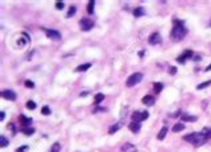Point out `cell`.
Segmentation results:
<instances>
[{"instance_id": "1", "label": "cell", "mask_w": 211, "mask_h": 152, "mask_svg": "<svg viewBox=\"0 0 211 152\" xmlns=\"http://www.w3.org/2000/svg\"><path fill=\"white\" fill-rule=\"evenodd\" d=\"M187 35V28L183 25V21L180 20H174V28L171 31L170 36L174 41H180L186 37Z\"/></svg>"}, {"instance_id": "2", "label": "cell", "mask_w": 211, "mask_h": 152, "mask_svg": "<svg viewBox=\"0 0 211 152\" xmlns=\"http://www.w3.org/2000/svg\"><path fill=\"white\" fill-rule=\"evenodd\" d=\"M183 140L188 141V143H192L195 147L202 145V144H204L206 141H207L203 132H192V133H190V135L183 136Z\"/></svg>"}, {"instance_id": "3", "label": "cell", "mask_w": 211, "mask_h": 152, "mask_svg": "<svg viewBox=\"0 0 211 152\" xmlns=\"http://www.w3.org/2000/svg\"><path fill=\"white\" fill-rule=\"evenodd\" d=\"M142 79H143V75H142L140 72H135V73H132V75H131V76L127 79V81H126V85H127V87H134V85H136L138 83H140Z\"/></svg>"}, {"instance_id": "4", "label": "cell", "mask_w": 211, "mask_h": 152, "mask_svg": "<svg viewBox=\"0 0 211 152\" xmlns=\"http://www.w3.org/2000/svg\"><path fill=\"white\" fill-rule=\"evenodd\" d=\"M147 117H148V112H147V111H144V112L135 111L132 115H131V119H132V121H136V123L143 121V120L147 119Z\"/></svg>"}, {"instance_id": "5", "label": "cell", "mask_w": 211, "mask_h": 152, "mask_svg": "<svg viewBox=\"0 0 211 152\" xmlns=\"http://www.w3.org/2000/svg\"><path fill=\"white\" fill-rule=\"evenodd\" d=\"M79 25H80V29H82V31H90L93 27V21L88 17H84L79 21Z\"/></svg>"}, {"instance_id": "6", "label": "cell", "mask_w": 211, "mask_h": 152, "mask_svg": "<svg viewBox=\"0 0 211 152\" xmlns=\"http://www.w3.org/2000/svg\"><path fill=\"white\" fill-rule=\"evenodd\" d=\"M160 43H162V37H160V35L158 32H154V33H151L148 36V44L156 45V44H160Z\"/></svg>"}, {"instance_id": "7", "label": "cell", "mask_w": 211, "mask_h": 152, "mask_svg": "<svg viewBox=\"0 0 211 152\" xmlns=\"http://www.w3.org/2000/svg\"><path fill=\"white\" fill-rule=\"evenodd\" d=\"M43 31L45 32L47 37H50V39H52V40H60L61 39V35L59 33L58 31H53V29H47V28H43Z\"/></svg>"}, {"instance_id": "8", "label": "cell", "mask_w": 211, "mask_h": 152, "mask_svg": "<svg viewBox=\"0 0 211 152\" xmlns=\"http://www.w3.org/2000/svg\"><path fill=\"white\" fill-rule=\"evenodd\" d=\"M1 96L4 99H7V100H9V101H15L16 100V93L13 92L12 89H4L1 92Z\"/></svg>"}, {"instance_id": "9", "label": "cell", "mask_w": 211, "mask_h": 152, "mask_svg": "<svg viewBox=\"0 0 211 152\" xmlns=\"http://www.w3.org/2000/svg\"><path fill=\"white\" fill-rule=\"evenodd\" d=\"M192 56V51H190V49H186L184 51L183 53H182L180 56H178V57H176V60L179 61V63H182L183 64L184 61H186V59H190Z\"/></svg>"}, {"instance_id": "10", "label": "cell", "mask_w": 211, "mask_h": 152, "mask_svg": "<svg viewBox=\"0 0 211 152\" xmlns=\"http://www.w3.org/2000/svg\"><path fill=\"white\" fill-rule=\"evenodd\" d=\"M142 103L146 104V105H154L155 97L151 95H146V96H143V99H142Z\"/></svg>"}, {"instance_id": "11", "label": "cell", "mask_w": 211, "mask_h": 152, "mask_svg": "<svg viewBox=\"0 0 211 152\" xmlns=\"http://www.w3.org/2000/svg\"><path fill=\"white\" fill-rule=\"evenodd\" d=\"M128 128H130V131H131V132L136 133V132H139V131H140V123L132 121V123H130V125H128Z\"/></svg>"}, {"instance_id": "12", "label": "cell", "mask_w": 211, "mask_h": 152, "mask_svg": "<svg viewBox=\"0 0 211 152\" xmlns=\"http://www.w3.org/2000/svg\"><path fill=\"white\" fill-rule=\"evenodd\" d=\"M31 120H32V119H29V117H26L24 115H20V116H19V123H20L21 125H28L29 123H31Z\"/></svg>"}, {"instance_id": "13", "label": "cell", "mask_w": 211, "mask_h": 152, "mask_svg": "<svg viewBox=\"0 0 211 152\" xmlns=\"http://www.w3.org/2000/svg\"><path fill=\"white\" fill-rule=\"evenodd\" d=\"M167 132H168V128L163 127L162 129L159 131V133H158V139H159V140H163V139L166 137V135H167Z\"/></svg>"}, {"instance_id": "14", "label": "cell", "mask_w": 211, "mask_h": 152, "mask_svg": "<svg viewBox=\"0 0 211 152\" xmlns=\"http://www.w3.org/2000/svg\"><path fill=\"white\" fill-rule=\"evenodd\" d=\"M90 67H91V64H90V63L80 64L79 67H76V69H75V71H76V72H84V71H87V69L90 68Z\"/></svg>"}, {"instance_id": "15", "label": "cell", "mask_w": 211, "mask_h": 152, "mask_svg": "<svg viewBox=\"0 0 211 152\" xmlns=\"http://www.w3.org/2000/svg\"><path fill=\"white\" fill-rule=\"evenodd\" d=\"M182 120H183V121L194 123V121H196V116H191V115H183V116H182Z\"/></svg>"}, {"instance_id": "16", "label": "cell", "mask_w": 211, "mask_h": 152, "mask_svg": "<svg viewBox=\"0 0 211 152\" xmlns=\"http://www.w3.org/2000/svg\"><path fill=\"white\" fill-rule=\"evenodd\" d=\"M143 15H144V9L142 7H138L134 9V16H135V17H140V16H143Z\"/></svg>"}, {"instance_id": "17", "label": "cell", "mask_w": 211, "mask_h": 152, "mask_svg": "<svg viewBox=\"0 0 211 152\" xmlns=\"http://www.w3.org/2000/svg\"><path fill=\"white\" fill-rule=\"evenodd\" d=\"M183 129H184L183 123H176V124L172 127V132H179V131H183Z\"/></svg>"}, {"instance_id": "18", "label": "cell", "mask_w": 211, "mask_h": 152, "mask_svg": "<svg viewBox=\"0 0 211 152\" xmlns=\"http://www.w3.org/2000/svg\"><path fill=\"white\" fill-rule=\"evenodd\" d=\"M103 100H104V95H103V93H96V95H95V99H93V103H95V104H99V103H101Z\"/></svg>"}, {"instance_id": "19", "label": "cell", "mask_w": 211, "mask_h": 152, "mask_svg": "<svg viewBox=\"0 0 211 152\" xmlns=\"http://www.w3.org/2000/svg\"><path fill=\"white\" fill-rule=\"evenodd\" d=\"M163 89V84L162 83H155L154 84V92L156 93H160V91Z\"/></svg>"}, {"instance_id": "20", "label": "cell", "mask_w": 211, "mask_h": 152, "mask_svg": "<svg viewBox=\"0 0 211 152\" xmlns=\"http://www.w3.org/2000/svg\"><path fill=\"white\" fill-rule=\"evenodd\" d=\"M93 5H95V1H93V0L88 1V4H87V12L88 13H92L93 12Z\"/></svg>"}, {"instance_id": "21", "label": "cell", "mask_w": 211, "mask_h": 152, "mask_svg": "<svg viewBox=\"0 0 211 152\" xmlns=\"http://www.w3.org/2000/svg\"><path fill=\"white\" fill-rule=\"evenodd\" d=\"M50 152H60V144H59V143H53L52 147H51V151Z\"/></svg>"}, {"instance_id": "22", "label": "cell", "mask_w": 211, "mask_h": 152, "mask_svg": "<svg viewBox=\"0 0 211 152\" xmlns=\"http://www.w3.org/2000/svg\"><path fill=\"white\" fill-rule=\"evenodd\" d=\"M211 84V80H208V81H204V83H202V84H198L196 85V89H203V88H206V87H208V85Z\"/></svg>"}, {"instance_id": "23", "label": "cell", "mask_w": 211, "mask_h": 152, "mask_svg": "<svg viewBox=\"0 0 211 152\" xmlns=\"http://www.w3.org/2000/svg\"><path fill=\"white\" fill-rule=\"evenodd\" d=\"M202 132L204 133V137H206V140H208V139H211V129H208V128H204V129H203Z\"/></svg>"}, {"instance_id": "24", "label": "cell", "mask_w": 211, "mask_h": 152, "mask_svg": "<svg viewBox=\"0 0 211 152\" xmlns=\"http://www.w3.org/2000/svg\"><path fill=\"white\" fill-rule=\"evenodd\" d=\"M75 12H76V7H74V5H72V7L68 9V13H67V17H72V16L75 15Z\"/></svg>"}, {"instance_id": "25", "label": "cell", "mask_w": 211, "mask_h": 152, "mask_svg": "<svg viewBox=\"0 0 211 152\" xmlns=\"http://www.w3.org/2000/svg\"><path fill=\"white\" fill-rule=\"evenodd\" d=\"M26 107H27V108H29V109H35V108H36V104H35L32 100H28V101H27V104H26Z\"/></svg>"}, {"instance_id": "26", "label": "cell", "mask_w": 211, "mask_h": 152, "mask_svg": "<svg viewBox=\"0 0 211 152\" xmlns=\"http://www.w3.org/2000/svg\"><path fill=\"white\" fill-rule=\"evenodd\" d=\"M118 129H119V124H115V125H112V127L110 128L108 133H111V135H112V133H115V132H116Z\"/></svg>"}, {"instance_id": "27", "label": "cell", "mask_w": 211, "mask_h": 152, "mask_svg": "<svg viewBox=\"0 0 211 152\" xmlns=\"http://www.w3.org/2000/svg\"><path fill=\"white\" fill-rule=\"evenodd\" d=\"M42 113H43V115H51V109L48 108L47 105H44V107L42 108Z\"/></svg>"}, {"instance_id": "28", "label": "cell", "mask_w": 211, "mask_h": 152, "mask_svg": "<svg viewBox=\"0 0 211 152\" xmlns=\"http://www.w3.org/2000/svg\"><path fill=\"white\" fill-rule=\"evenodd\" d=\"M23 132H24V135H28V136H31V135H34L35 129H32V128H27V129H23Z\"/></svg>"}, {"instance_id": "29", "label": "cell", "mask_w": 211, "mask_h": 152, "mask_svg": "<svg viewBox=\"0 0 211 152\" xmlns=\"http://www.w3.org/2000/svg\"><path fill=\"white\" fill-rule=\"evenodd\" d=\"M0 141H1V143H0V145H1V147H5V145H8V144H9V143H8V140L4 137V136H1V137H0Z\"/></svg>"}, {"instance_id": "30", "label": "cell", "mask_w": 211, "mask_h": 152, "mask_svg": "<svg viewBox=\"0 0 211 152\" xmlns=\"http://www.w3.org/2000/svg\"><path fill=\"white\" fill-rule=\"evenodd\" d=\"M55 7H56V9H63V8H64V3L63 1H56L55 3Z\"/></svg>"}, {"instance_id": "31", "label": "cell", "mask_w": 211, "mask_h": 152, "mask_svg": "<svg viewBox=\"0 0 211 152\" xmlns=\"http://www.w3.org/2000/svg\"><path fill=\"white\" fill-rule=\"evenodd\" d=\"M24 85L26 87H29V88H34L35 87V84L31 81V80H26V83H24Z\"/></svg>"}, {"instance_id": "32", "label": "cell", "mask_w": 211, "mask_h": 152, "mask_svg": "<svg viewBox=\"0 0 211 152\" xmlns=\"http://www.w3.org/2000/svg\"><path fill=\"white\" fill-rule=\"evenodd\" d=\"M27 149H28V147L23 145V147H19V148L16 149V152H24V151H27Z\"/></svg>"}, {"instance_id": "33", "label": "cell", "mask_w": 211, "mask_h": 152, "mask_svg": "<svg viewBox=\"0 0 211 152\" xmlns=\"http://www.w3.org/2000/svg\"><path fill=\"white\" fill-rule=\"evenodd\" d=\"M170 73L171 75H175L176 73V67H170Z\"/></svg>"}, {"instance_id": "34", "label": "cell", "mask_w": 211, "mask_h": 152, "mask_svg": "<svg viewBox=\"0 0 211 152\" xmlns=\"http://www.w3.org/2000/svg\"><path fill=\"white\" fill-rule=\"evenodd\" d=\"M0 117H1V120H4V117H5V115H4V112H1V113H0Z\"/></svg>"}, {"instance_id": "35", "label": "cell", "mask_w": 211, "mask_h": 152, "mask_svg": "<svg viewBox=\"0 0 211 152\" xmlns=\"http://www.w3.org/2000/svg\"><path fill=\"white\" fill-rule=\"evenodd\" d=\"M204 71H211V64H210V65H208V67H207V68H206V69H204Z\"/></svg>"}]
</instances>
